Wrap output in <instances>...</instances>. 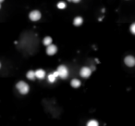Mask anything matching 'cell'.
<instances>
[{"label":"cell","mask_w":135,"mask_h":126,"mask_svg":"<svg viewBox=\"0 0 135 126\" xmlns=\"http://www.w3.org/2000/svg\"><path fill=\"white\" fill-rule=\"evenodd\" d=\"M16 87L18 89V91L21 94V95H26V94L29 93V90H30V87L28 85L27 83L23 82V81H20L18 84H16Z\"/></svg>","instance_id":"cell-1"},{"label":"cell","mask_w":135,"mask_h":126,"mask_svg":"<svg viewBox=\"0 0 135 126\" xmlns=\"http://www.w3.org/2000/svg\"><path fill=\"white\" fill-rule=\"evenodd\" d=\"M57 71L58 73V77H60L61 79H67L69 77V70L65 65L58 66Z\"/></svg>","instance_id":"cell-2"},{"label":"cell","mask_w":135,"mask_h":126,"mask_svg":"<svg viewBox=\"0 0 135 126\" xmlns=\"http://www.w3.org/2000/svg\"><path fill=\"white\" fill-rule=\"evenodd\" d=\"M42 14L39 10H32V11L30 12L29 14V19L32 21H38L40 19H41Z\"/></svg>","instance_id":"cell-3"},{"label":"cell","mask_w":135,"mask_h":126,"mask_svg":"<svg viewBox=\"0 0 135 126\" xmlns=\"http://www.w3.org/2000/svg\"><path fill=\"white\" fill-rule=\"evenodd\" d=\"M92 74V70L88 67H83L80 70V75L83 78H89Z\"/></svg>","instance_id":"cell-4"},{"label":"cell","mask_w":135,"mask_h":126,"mask_svg":"<svg viewBox=\"0 0 135 126\" xmlns=\"http://www.w3.org/2000/svg\"><path fill=\"white\" fill-rule=\"evenodd\" d=\"M57 52V47L56 44H49L47 47H46V54L49 55V56H53V55H55L56 53Z\"/></svg>","instance_id":"cell-5"},{"label":"cell","mask_w":135,"mask_h":126,"mask_svg":"<svg viewBox=\"0 0 135 126\" xmlns=\"http://www.w3.org/2000/svg\"><path fill=\"white\" fill-rule=\"evenodd\" d=\"M124 63L126 64V66L128 67H133L135 65V58L133 56H127L124 58Z\"/></svg>","instance_id":"cell-6"},{"label":"cell","mask_w":135,"mask_h":126,"mask_svg":"<svg viewBox=\"0 0 135 126\" xmlns=\"http://www.w3.org/2000/svg\"><path fill=\"white\" fill-rule=\"evenodd\" d=\"M34 74H35V78H37V79L39 80H43L44 79V77H46V71H44V70H42V69H39V70H37L34 71Z\"/></svg>","instance_id":"cell-7"},{"label":"cell","mask_w":135,"mask_h":126,"mask_svg":"<svg viewBox=\"0 0 135 126\" xmlns=\"http://www.w3.org/2000/svg\"><path fill=\"white\" fill-rule=\"evenodd\" d=\"M80 84H82V83L79 79H72L70 82V85L73 88H79L80 86Z\"/></svg>","instance_id":"cell-8"},{"label":"cell","mask_w":135,"mask_h":126,"mask_svg":"<svg viewBox=\"0 0 135 126\" xmlns=\"http://www.w3.org/2000/svg\"><path fill=\"white\" fill-rule=\"evenodd\" d=\"M83 23V19L80 16L76 17L75 19L73 20V24L74 26H80Z\"/></svg>","instance_id":"cell-9"},{"label":"cell","mask_w":135,"mask_h":126,"mask_svg":"<svg viewBox=\"0 0 135 126\" xmlns=\"http://www.w3.org/2000/svg\"><path fill=\"white\" fill-rule=\"evenodd\" d=\"M52 42H53V40L50 36H46V37H44V40H43V44H44V46H46V47H48L49 44H52Z\"/></svg>","instance_id":"cell-10"},{"label":"cell","mask_w":135,"mask_h":126,"mask_svg":"<svg viewBox=\"0 0 135 126\" xmlns=\"http://www.w3.org/2000/svg\"><path fill=\"white\" fill-rule=\"evenodd\" d=\"M26 77H27L29 80H31V81H33V80L35 79L34 71H33V70H29V71L27 73V74H26Z\"/></svg>","instance_id":"cell-11"},{"label":"cell","mask_w":135,"mask_h":126,"mask_svg":"<svg viewBox=\"0 0 135 126\" xmlns=\"http://www.w3.org/2000/svg\"><path fill=\"white\" fill-rule=\"evenodd\" d=\"M47 80H48V82L49 83H55L56 82V80H57V78L54 76V74L53 73H50V74H48V76H47Z\"/></svg>","instance_id":"cell-12"},{"label":"cell","mask_w":135,"mask_h":126,"mask_svg":"<svg viewBox=\"0 0 135 126\" xmlns=\"http://www.w3.org/2000/svg\"><path fill=\"white\" fill-rule=\"evenodd\" d=\"M86 126H99L98 121H95V120H91L87 122V125Z\"/></svg>","instance_id":"cell-13"},{"label":"cell","mask_w":135,"mask_h":126,"mask_svg":"<svg viewBox=\"0 0 135 126\" xmlns=\"http://www.w3.org/2000/svg\"><path fill=\"white\" fill-rule=\"evenodd\" d=\"M57 7L58 10H65L66 7H67V5H66V3L65 2H59V3H57Z\"/></svg>","instance_id":"cell-14"},{"label":"cell","mask_w":135,"mask_h":126,"mask_svg":"<svg viewBox=\"0 0 135 126\" xmlns=\"http://www.w3.org/2000/svg\"><path fill=\"white\" fill-rule=\"evenodd\" d=\"M131 32L132 34H135V23H132L131 25Z\"/></svg>","instance_id":"cell-15"},{"label":"cell","mask_w":135,"mask_h":126,"mask_svg":"<svg viewBox=\"0 0 135 126\" xmlns=\"http://www.w3.org/2000/svg\"><path fill=\"white\" fill-rule=\"evenodd\" d=\"M69 1H71V2H73V3H79L80 0H69Z\"/></svg>","instance_id":"cell-16"},{"label":"cell","mask_w":135,"mask_h":126,"mask_svg":"<svg viewBox=\"0 0 135 126\" xmlns=\"http://www.w3.org/2000/svg\"><path fill=\"white\" fill-rule=\"evenodd\" d=\"M2 2H4V0H0V3H2Z\"/></svg>","instance_id":"cell-17"},{"label":"cell","mask_w":135,"mask_h":126,"mask_svg":"<svg viewBox=\"0 0 135 126\" xmlns=\"http://www.w3.org/2000/svg\"><path fill=\"white\" fill-rule=\"evenodd\" d=\"M0 67H1V65H0Z\"/></svg>","instance_id":"cell-18"}]
</instances>
